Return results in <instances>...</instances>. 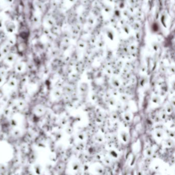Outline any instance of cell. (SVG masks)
I'll list each match as a JSON object with an SVG mask.
<instances>
[{
    "label": "cell",
    "mask_w": 175,
    "mask_h": 175,
    "mask_svg": "<svg viewBox=\"0 0 175 175\" xmlns=\"http://www.w3.org/2000/svg\"><path fill=\"white\" fill-rule=\"evenodd\" d=\"M6 28L8 31H13L15 29V25L11 21H6L5 22Z\"/></svg>",
    "instance_id": "obj_1"
},
{
    "label": "cell",
    "mask_w": 175,
    "mask_h": 175,
    "mask_svg": "<svg viewBox=\"0 0 175 175\" xmlns=\"http://www.w3.org/2000/svg\"><path fill=\"white\" fill-rule=\"evenodd\" d=\"M6 1H7L8 2H10H10H13V0H6Z\"/></svg>",
    "instance_id": "obj_2"
}]
</instances>
